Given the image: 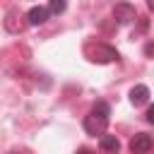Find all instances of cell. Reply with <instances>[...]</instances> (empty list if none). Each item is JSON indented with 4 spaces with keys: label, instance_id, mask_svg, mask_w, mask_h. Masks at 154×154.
Returning a JSON list of instances; mask_svg holds the SVG:
<instances>
[{
    "label": "cell",
    "instance_id": "6da1fadb",
    "mask_svg": "<svg viewBox=\"0 0 154 154\" xmlns=\"http://www.w3.org/2000/svg\"><path fill=\"white\" fill-rule=\"evenodd\" d=\"M108 120H111V106L106 101H96L94 108L87 113L84 118V132L87 135H103L106 128H108Z\"/></svg>",
    "mask_w": 154,
    "mask_h": 154
},
{
    "label": "cell",
    "instance_id": "7a4b0ae2",
    "mask_svg": "<svg viewBox=\"0 0 154 154\" xmlns=\"http://www.w3.org/2000/svg\"><path fill=\"white\" fill-rule=\"evenodd\" d=\"M84 53L89 55V60H91V63H113V60H118V51H116V48H111V46H106V43L87 46V48H84Z\"/></svg>",
    "mask_w": 154,
    "mask_h": 154
},
{
    "label": "cell",
    "instance_id": "3957f363",
    "mask_svg": "<svg viewBox=\"0 0 154 154\" xmlns=\"http://www.w3.org/2000/svg\"><path fill=\"white\" fill-rule=\"evenodd\" d=\"M152 149H154V137L147 135V132H137L130 140V152L132 154H149Z\"/></svg>",
    "mask_w": 154,
    "mask_h": 154
},
{
    "label": "cell",
    "instance_id": "277c9868",
    "mask_svg": "<svg viewBox=\"0 0 154 154\" xmlns=\"http://www.w3.org/2000/svg\"><path fill=\"white\" fill-rule=\"evenodd\" d=\"M113 17L118 19V24H130V22L137 19V12H135V7L130 2H118L113 7Z\"/></svg>",
    "mask_w": 154,
    "mask_h": 154
},
{
    "label": "cell",
    "instance_id": "5b68a950",
    "mask_svg": "<svg viewBox=\"0 0 154 154\" xmlns=\"http://www.w3.org/2000/svg\"><path fill=\"white\" fill-rule=\"evenodd\" d=\"M48 7H41V5H34L29 12H26V24H31V26H41L46 19H48Z\"/></svg>",
    "mask_w": 154,
    "mask_h": 154
},
{
    "label": "cell",
    "instance_id": "8992f818",
    "mask_svg": "<svg viewBox=\"0 0 154 154\" xmlns=\"http://www.w3.org/2000/svg\"><path fill=\"white\" fill-rule=\"evenodd\" d=\"M147 101H149V87L135 84V87L130 89V103H132V106H144Z\"/></svg>",
    "mask_w": 154,
    "mask_h": 154
},
{
    "label": "cell",
    "instance_id": "52a82bcc",
    "mask_svg": "<svg viewBox=\"0 0 154 154\" xmlns=\"http://www.w3.org/2000/svg\"><path fill=\"white\" fill-rule=\"evenodd\" d=\"M99 147H101V152H106V154H118V152H120V140H118L116 135H101Z\"/></svg>",
    "mask_w": 154,
    "mask_h": 154
},
{
    "label": "cell",
    "instance_id": "ba28073f",
    "mask_svg": "<svg viewBox=\"0 0 154 154\" xmlns=\"http://www.w3.org/2000/svg\"><path fill=\"white\" fill-rule=\"evenodd\" d=\"M67 7V0H48V12L51 14H63Z\"/></svg>",
    "mask_w": 154,
    "mask_h": 154
},
{
    "label": "cell",
    "instance_id": "9c48e42d",
    "mask_svg": "<svg viewBox=\"0 0 154 154\" xmlns=\"http://www.w3.org/2000/svg\"><path fill=\"white\" fill-rule=\"evenodd\" d=\"M144 118H147V123H149V125H154V103H152V106L147 108V113H144Z\"/></svg>",
    "mask_w": 154,
    "mask_h": 154
},
{
    "label": "cell",
    "instance_id": "30bf717a",
    "mask_svg": "<svg viewBox=\"0 0 154 154\" xmlns=\"http://www.w3.org/2000/svg\"><path fill=\"white\" fill-rule=\"evenodd\" d=\"M75 154H96V152H91V149H87V147H82V149H77Z\"/></svg>",
    "mask_w": 154,
    "mask_h": 154
},
{
    "label": "cell",
    "instance_id": "8fae6325",
    "mask_svg": "<svg viewBox=\"0 0 154 154\" xmlns=\"http://www.w3.org/2000/svg\"><path fill=\"white\" fill-rule=\"evenodd\" d=\"M144 53H147V55H152V53H154V43H147V48H144Z\"/></svg>",
    "mask_w": 154,
    "mask_h": 154
},
{
    "label": "cell",
    "instance_id": "7c38bea8",
    "mask_svg": "<svg viewBox=\"0 0 154 154\" xmlns=\"http://www.w3.org/2000/svg\"><path fill=\"white\" fill-rule=\"evenodd\" d=\"M147 7H149V10L154 12V0H147Z\"/></svg>",
    "mask_w": 154,
    "mask_h": 154
},
{
    "label": "cell",
    "instance_id": "4fadbf2b",
    "mask_svg": "<svg viewBox=\"0 0 154 154\" xmlns=\"http://www.w3.org/2000/svg\"><path fill=\"white\" fill-rule=\"evenodd\" d=\"M7 154H29V152H7Z\"/></svg>",
    "mask_w": 154,
    "mask_h": 154
}]
</instances>
